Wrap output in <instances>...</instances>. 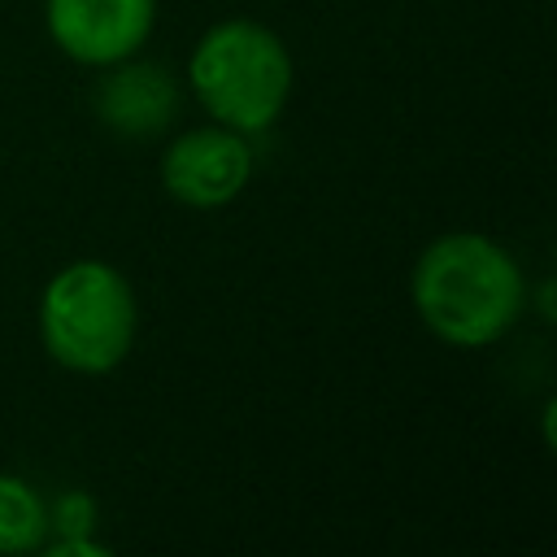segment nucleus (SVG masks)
<instances>
[{
  "mask_svg": "<svg viewBox=\"0 0 557 557\" xmlns=\"http://www.w3.org/2000/svg\"><path fill=\"white\" fill-rule=\"evenodd\" d=\"M409 296L435 339L453 348H487L522 318L527 278L513 252L496 239L448 231L418 252Z\"/></svg>",
  "mask_w": 557,
  "mask_h": 557,
  "instance_id": "obj_1",
  "label": "nucleus"
},
{
  "mask_svg": "<svg viewBox=\"0 0 557 557\" xmlns=\"http://www.w3.org/2000/svg\"><path fill=\"white\" fill-rule=\"evenodd\" d=\"M187 83L218 126L261 135L278 122L292 91V57L283 39L248 17L209 26L187 61Z\"/></svg>",
  "mask_w": 557,
  "mask_h": 557,
  "instance_id": "obj_2",
  "label": "nucleus"
},
{
  "mask_svg": "<svg viewBox=\"0 0 557 557\" xmlns=\"http://www.w3.org/2000/svg\"><path fill=\"white\" fill-rule=\"evenodd\" d=\"M139 305L131 283L104 261L61 265L39 296V335L57 366L109 374L135 344Z\"/></svg>",
  "mask_w": 557,
  "mask_h": 557,
  "instance_id": "obj_3",
  "label": "nucleus"
},
{
  "mask_svg": "<svg viewBox=\"0 0 557 557\" xmlns=\"http://www.w3.org/2000/svg\"><path fill=\"white\" fill-rule=\"evenodd\" d=\"M252 178V148L231 126H200L178 135L161 157L165 191L187 209H222Z\"/></svg>",
  "mask_w": 557,
  "mask_h": 557,
  "instance_id": "obj_4",
  "label": "nucleus"
},
{
  "mask_svg": "<svg viewBox=\"0 0 557 557\" xmlns=\"http://www.w3.org/2000/svg\"><path fill=\"white\" fill-rule=\"evenodd\" d=\"M48 35L78 65H117L152 35L157 0H48Z\"/></svg>",
  "mask_w": 557,
  "mask_h": 557,
  "instance_id": "obj_5",
  "label": "nucleus"
},
{
  "mask_svg": "<svg viewBox=\"0 0 557 557\" xmlns=\"http://www.w3.org/2000/svg\"><path fill=\"white\" fill-rule=\"evenodd\" d=\"M104 70L109 74L96 87V113L109 131H117L126 139H148L174 122L178 87L161 65L126 57V61L104 65Z\"/></svg>",
  "mask_w": 557,
  "mask_h": 557,
  "instance_id": "obj_6",
  "label": "nucleus"
},
{
  "mask_svg": "<svg viewBox=\"0 0 557 557\" xmlns=\"http://www.w3.org/2000/svg\"><path fill=\"white\" fill-rule=\"evenodd\" d=\"M44 540H48L44 496L17 474H0V557L35 553L44 548Z\"/></svg>",
  "mask_w": 557,
  "mask_h": 557,
  "instance_id": "obj_7",
  "label": "nucleus"
},
{
  "mask_svg": "<svg viewBox=\"0 0 557 557\" xmlns=\"http://www.w3.org/2000/svg\"><path fill=\"white\" fill-rule=\"evenodd\" d=\"M96 527V500L87 492H61L52 505H48V531L57 540H70V535H91Z\"/></svg>",
  "mask_w": 557,
  "mask_h": 557,
  "instance_id": "obj_8",
  "label": "nucleus"
},
{
  "mask_svg": "<svg viewBox=\"0 0 557 557\" xmlns=\"http://www.w3.org/2000/svg\"><path fill=\"white\" fill-rule=\"evenodd\" d=\"M44 548H48V557H104L109 553L91 535H70V540H52V544L44 540Z\"/></svg>",
  "mask_w": 557,
  "mask_h": 557,
  "instance_id": "obj_9",
  "label": "nucleus"
}]
</instances>
